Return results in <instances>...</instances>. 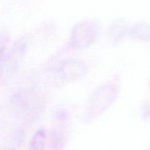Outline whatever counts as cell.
Here are the masks:
<instances>
[{
    "instance_id": "6",
    "label": "cell",
    "mask_w": 150,
    "mask_h": 150,
    "mask_svg": "<svg viewBox=\"0 0 150 150\" xmlns=\"http://www.w3.org/2000/svg\"><path fill=\"white\" fill-rule=\"evenodd\" d=\"M10 150H13V149H10Z\"/></svg>"
},
{
    "instance_id": "3",
    "label": "cell",
    "mask_w": 150,
    "mask_h": 150,
    "mask_svg": "<svg viewBox=\"0 0 150 150\" xmlns=\"http://www.w3.org/2000/svg\"><path fill=\"white\" fill-rule=\"evenodd\" d=\"M86 71V66L81 60H68L60 66L59 73L62 79L67 81L76 80Z\"/></svg>"
},
{
    "instance_id": "4",
    "label": "cell",
    "mask_w": 150,
    "mask_h": 150,
    "mask_svg": "<svg viewBox=\"0 0 150 150\" xmlns=\"http://www.w3.org/2000/svg\"><path fill=\"white\" fill-rule=\"evenodd\" d=\"M46 133L42 129L35 132L30 141V150H45Z\"/></svg>"
},
{
    "instance_id": "5",
    "label": "cell",
    "mask_w": 150,
    "mask_h": 150,
    "mask_svg": "<svg viewBox=\"0 0 150 150\" xmlns=\"http://www.w3.org/2000/svg\"><path fill=\"white\" fill-rule=\"evenodd\" d=\"M9 41V35L4 31L0 30V60L4 54Z\"/></svg>"
},
{
    "instance_id": "2",
    "label": "cell",
    "mask_w": 150,
    "mask_h": 150,
    "mask_svg": "<svg viewBox=\"0 0 150 150\" xmlns=\"http://www.w3.org/2000/svg\"><path fill=\"white\" fill-rule=\"evenodd\" d=\"M117 93V88L109 85L104 86L98 89V91L93 94L91 99L90 110H92V113H96L99 114L100 111H103L111 101L114 100L116 94Z\"/></svg>"
},
{
    "instance_id": "1",
    "label": "cell",
    "mask_w": 150,
    "mask_h": 150,
    "mask_svg": "<svg viewBox=\"0 0 150 150\" xmlns=\"http://www.w3.org/2000/svg\"><path fill=\"white\" fill-rule=\"evenodd\" d=\"M98 25L92 21L78 24L73 28L70 38V44L76 48H83L90 45L98 34Z\"/></svg>"
}]
</instances>
